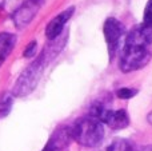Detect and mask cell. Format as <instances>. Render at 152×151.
Segmentation results:
<instances>
[{"label": "cell", "instance_id": "6da1fadb", "mask_svg": "<svg viewBox=\"0 0 152 151\" xmlns=\"http://www.w3.org/2000/svg\"><path fill=\"white\" fill-rule=\"evenodd\" d=\"M68 32H64L61 36L55 40H48L44 44L42 52L21 71L18 76L15 84L12 87V94L15 98H24L28 96L36 90L40 79L43 78L47 66L63 51L66 43L68 40Z\"/></svg>", "mask_w": 152, "mask_h": 151}, {"label": "cell", "instance_id": "7a4b0ae2", "mask_svg": "<svg viewBox=\"0 0 152 151\" xmlns=\"http://www.w3.org/2000/svg\"><path fill=\"white\" fill-rule=\"evenodd\" d=\"M104 123L91 115L76 119L71 126L72 138L83 147H97L105 136Z\"/></svg>", "mask_w": 152, "mask_h": 151}, {"label": "cell", "instance_id": "3957f363", "mask_svg": "<svg viewBox=\"0 0 152 151\" xmlns=\"http://www.w3.org/2000/svg\"><path fill=\"white\" fill-rule=\"evenodd\" d=\"M152 54L148 47L123 43L119 58V68L121 72H134L142 70L150 63Z\"/></svg>", "mask_w": 152, "mask_h": 151}, {"label": "cell", "instance_id": "277c9868", "mask_svg": "<svg viewBox=\"0 0 152 151\" xmlns=\"http://www.w3.org/2000/svg\"><path fill=\"white\" fill-rule=\"evenodd\" d=\"M88 115L97 118L112 130H123L129 126V115L126 110H111L103 103L92 104Z\"/></svg>", "mask_w": 152, "mask_h": 151}, {"label": "cell", "instance_id": "5b68a950", "mask_svg": "<svg viewBox=\"0 0 152 151\" xmlns=\"http://www.w3.org/2000/svg\"><path fill=\"white\" fill-rule=\"evenodd\" d=\"M103 35H104V40L107 43L110 60H112L115 58V55L118 54L119 48H120L121 39L126 37L127 35L124 24L119 19L110 16L103 23Z\"/></svg>", "mask_w": 152, "mask_h": 151}, {"label": "cell", "instance_id": "8992f818", "mask_svg": "<svg viewBox=\"0 0 152 151\" xmlns=\"http://www.w3.org/2000/svg\"><path fill=\"white\" fill-rule=\"evenodd\" d=\"M47 0H23L20 5L11 15L12 23L16 28L23 29L34 21L39 11L43 8Z\"/></svg>", "mask_w": 152, "mask_h": 151}, {"label": "cell", "instance_id": "52a82bcc", "mask_svg": "<svg viewBox=\"0 0 152 151\" xmlns=\"http://www.w3.org/2000/svg\"><path fill=\"white\" fill-rule=\"evenodd\" d=\"M75 11H76L75 5H69V7H67L66 10L59 12L58 15L53 16V18L48 21L47 26H45V29H44L45 36H47L48 40H55L64 34L66 24L72 19Z\"/></svg>", "mask_w": 152, "mask_h": 151}, {"label": "cell", "instance_id": "ba28073f", "mask_svg": "<svg viewBox=\"0 0 152 151\" xmlns=\"http://www.w3.org/2000/svg\"><path fill=\"white\" fill-rule=\"evenodd\" d=\"M74 141L71 126H59L48 138L42 151H64Z\"/></svg>", "mask_w": 152, "mask_h": 151}, {"label": "cell", "instance_id": "9c48e42d", "mask_svg": "<svg viewBox=\"0 0 152 151\" xmlns=\"http://www.w3.org/2000/svg\"><path fill=\"white\" fill-rule=\"evenodd\" d=\"M124 43L150 47L152 44V21L134 27L124 37Z\"/></svg>", "mask_w": 152, "mask_h": 151}, {"label": "cell", "instance_id": "30bf717a", "mask_svg": "<svg viewBox=\"0 0 152 151\" xmlns=\"http://www.w3.org/2000/svg\"><path fill=\"white\" fill-rule=\"evenodd\" d=\"M18 42V36L12 32H0V67L11 55Z\"/></svg>", "mask_w": 152, "mask_h": 151}, {"label": "cell", "instance_id": "8fae6325", "mask_svg": "<svg viewBox=\"0 0 152 151\" xmlns=\"http://www.w3.org/2000/svg\"><path fill=\"white\" fill-rule=\"evenodd\" d=\"M104 151H136V146L128 139L116 138L105 147Z\"/></svg>", "mask_w": 152, "mask_h": 151}, {"label": "cell", "instance_id": "7c38bea8", "mask_svg": "<svg viewBox=\"0 0 152 151\" xmlns=\"http://www.w3.org/2000/svg\"><path fill=\"white\" fill-rule=\"evenodd\" d=\"M13 94L12 91L8 92V91H4V92L0 94V119L5 118L8 114L11 112L13 106Z\"/></svg>", "mask_w": 152, "mask_h": 151}, {"label": "cell", "instance_id": "4fadbf2b", "mask_svg": "<svg viewBox=\"0 0 152 151\" xmlns=\"http://www.w3.org/2000/svg\"><path fill=\"white\" fill-rule=\"evenodd\" d=\"M137 94V90L136 88H129V87H121L116 91V96L120 99H131L134 98L135 95Z\"/></svg>", "mask_w": 152, "mask_h": 151}, {"label": "cell", "instance_id": "5bb4252c", "mask_svg": "<svg viewBox=\"0 0 152 151\" xmlns=\"http://www.w3.org/2000/svg\"><path fill=\"white\" fill-rule=\"evenodd\" d=\"M36 51H37V42L36 40H31V42L26 45V48H24L23 56L24 58H28V59L34 58V56L36 55Z\"/></svg>", "mask_w": 152, "mask_h": 151}, {"label": "cell", "instance_id": "9a60e30c", "mask_svg": "<svg viewBox=\"0 0 152 151\" xmlns=\"http://www.w3.org/2000/svg\"><path fill=\"white\" fill-rule=\"evenodd\" d=\"M152 21V0H148L143 13V23H151Z\"/></svg>", "mask_w": 152, "mask_h": 151}, {"label": "cell", "instance_id": "2e32d148", "mask_svg": "<svg viewBox=\"0 0 152 151\" xmlns=\"http://www.w3.org/2000/svg\"><path fill=\"white\" fill-rule=\"evenodd\" d=\"M136 151H152V144H147V146L136 147Z\"/></svg>", "mask_w": 152, "mask_h": 151}, {"label": "cell", "instance_id": "e0dca14e", "mask_svg": "<svg viewBox=\"0 0 152 151\" xmlns=\"http://www.w3.org/2000/svg\"><path fill=\"white\" fill-rule=\"evenodd\" d=\"M147 122L150 123V125H152V111H151L150 114L147 115Z\"/></svg>", "mask_w": 152, "mask_h": 151}]
</instances>
